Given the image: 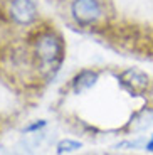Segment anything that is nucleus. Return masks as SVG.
Here are the masks:
<instances>
[{
  "label": "nucleus",
  "instance_id": "obj_1",
  "mask_svg": "<svg viewBox=\"0 0 153 155\" xmlns=\"http://www.w3.org/2000/svg\"><path fill=\"white\" fill-rule=\"evenodd\" d=\"M32 59L44 79H54L66 59V46L62 35L50 27L37 31L32 39Z\"/></svg>",
  "mask_w": 153,
  "mask_h": 155
},
{
  "label": "nucleus",
  "instance_id": "obj_2",
  "mask_svg": "<svg viewBox=\"0 0 153 155\" xmlns=\"http://www.w3.org/2000/svg\"><path fill=\"white\" fill-rule=\"evenodd\" d=\"M69 15L76 25L89 29L93 25H98L104 19L106 12L103 0H71Z\"/></svg>",
  "mask_w": 153,
  "mask_h": 155
},
{
  "label": "nucleus",
  "instance_id": "obj_3",
  "mask_svg": "<svg viewBox=\"0 0 153 155\" xmlns=\"http://www.w3.org/2000/svg\"><path fill=\"white\" fill-rule=\"evenodd\" d=\"M116 79H118L119 86L125 91H128L131 96H143V94L150 93L153 86L151 78L138 68H126V69L119 71L116 74Z\"/></svg>",
  "mask_w": 153,
  "mask_h": 155
},
{
  "label": "nucleus",
  "instance_id": "obj_4",
  "mask_svg": "<svg viewBox=\"0 0 153 155\" xmlns=\"http://www.w3.org/2000/svg\"><path fill=\"white\" fill-rule=\"evenodd\" d=\"M7 17L19 27L34 25L39 20V5L35 0H8Z\"/></svg>",
  "mask_w": 153,
  "mask_h": 155
},
{
  "label": "nucleus",
  "instance_id": "obj_5",
  "mask_svg": "<svg viewBox=\"0 0 153 155\" xmlns=\"http://www.w3.org/2000/svg\"><path fill=\"white\" fill-rule=\"evenodd\" d=\"M98 81H99V71L86 68L74 74V78L71 79V89L74 94H84L86 91L94 88Z\"/></svg>",
  "mask_w": 153,
  "mask_h": 155
},
{
  "label": "nucleus",
  "instance_id": "obj_6",
  "mask_svg": "<svg viewBox=\"0 0 153 155\" xmlns=\"http://www.w3.org/2000/svg\"><path fill=\"white\" fill-rule=\"evenodd\" d=\"M150 127H153V108H146V106L135 113L128 123L130 132H143V130H148Z\"/></svg>",
  "mask_w": 153,
  "mask_h": 155
},
{
  "label": "nucleus",
  "instance_id": "obj_7",
  "mask_svg": "<svg viewBox=\"0 0 153 155\" xmlns=\"http://www.w3.org/2000/svg\"><path fill=\"white\" fill-rule=\"evenodd\" d=\"M83 148V143L73 138H62L57 145H56V152L57 155H64V153H71V152H77Z\"/></svg>",
  "mask_w": 153,
  "mask_h": 155
},
{
  "label": "nucleus",
  "instance_id": "obj_8",
  "mask_svg": "<svg viewBox=\"0 0 153 155\" xmlns=\"http://www.w3.org/2000/svg\"><path fill=\"white\" fill-rule=\"evenodd\" d=\"M47 125V121L46 120H37V121H34V123H31V125H27L25 128H24V132L25 133H34V132H39V130H42L44 127Z\"/></svg>",
  "mask_w": 153,
  "mask_h": 155
},
{
  "label": "nucleus",
  "instance_id": "obj_9",
  "mask_svg": "<svg viewBox=\"0 0 153 155\" xmlns=\"http://www.w3.org/2000/svg\"><path fill=\"white\" fill-rule=\"evenodd\" d=\"M145 148H146L148 152H153V135L150 137L148 142H145Z\"/></svg>",
  "mask_w": 153,
  "mask_h": 155
}]
</instances>
